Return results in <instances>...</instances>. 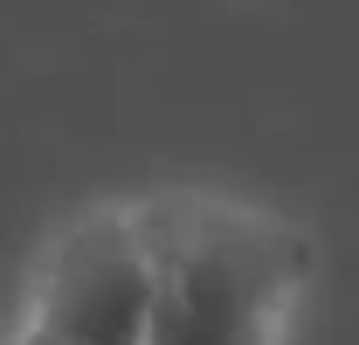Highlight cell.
<instances>
[{"label": "cell", "instance_id": "obj_1", "mask_svg": "<svg viewBox=\"0 0 359 345\" xmlns=\"http://www.w3.org/2000/svg\"><path fill=\"white\" fill-rule=\"evenodd\" d=\"M132 215L152 249L145 345H283L311 269L297 228L194 187L132 201Z\"/></svg>", "mask_w": 359, "mask_h": 345}, {"label": "cell", "instance_id": "obj_3", "mask_svg": "<svg viewBox=\"0 0 359 345\" xmlns=\"http://www.w3.org/2000/svg\"><path fill=\"white\" fill-rule=\"evenodd\" d=\"M7 345H55V339H42V332H28V325H14V339Z\"/></svg>", "mask_w": 359, "mask_h": 345}, {"label": "cell", "instance_id": "obj_2", "mask_svg": "<svg viewBox=\"0 0 359 345\" xmlns=\"http://www.w3.org/2000/svg\"><path fill=\"white\" fill-rule=\"evenodd\" d=\"M21 325L55 345H145V332H152V249L138 235L132 208H90L48 235Z\"/></svg>", "mask_w": 359, "mask_h": 345}]
</instances>
